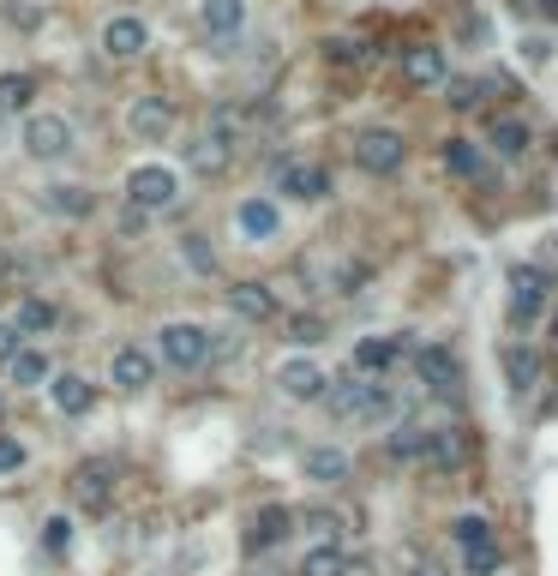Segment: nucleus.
<instances>
[{"mask_svg": "<svg viewBox=\"0 0 558 576\" xmlns=\"http://www.w3.org/2000/svg\"><path fill=\"white\" fill-rule=\"evenodd\" d=\"M174 199H181V181H174V169H163V162H139L126 174V204H139L144 216L174 211Z\"/></svg>", "mask_w": 558, "mask_h": 576, "instance_id": "nucleus-1", "label": "nucleus"}, {"mask_svg": "<svg viewBox=\"0 0 558 576\" xmlns=\"http://www.w3.org/2000/svg\"><path fill=\"white\" fill-rule=\"evenodd\" d=\"M325 403H331L336 421H373V415H385V408H390V396H385V384L348 373V384H331Z\"/></svg>", "mask_w": 558, "mask_h": 576, "instance_id": "nucleus-2", "label": "nucleus"}, {"mask_svg": "<svg viewBox=\"0 0 558 576\" xmlns=\"http://www.w3.org/2000/svg\"><path fill=\"white\" fill-rule=\"evenodd\" d=\"M204 354H211V331H199V324H163L156 331V361L163 366L193 373V366H204Z\"/></svg>", "mask_w": 558, "mask_h": 576, "instance_id": "nucleus-3", "label": "nucleus"}, {"mask_svg": "<svg viewBox=\"0 0 558 576\" xmlns=\"http://www.w3.org/2000/svg\"><path fill=\"white\" fill-rule=\"evenodd\" d=\"M72 498H79V511L102 516L114 505V456H84L79 468H72Z\"/></svg>", "mask_w": 558, "mask_h": 576, "instance_id": "nucleus-4", "label": "nucleus"}, {"mask_svg": "<svg viewBox=\"0 0 558 576\" xmlns=\"http://www.w3.org/2000/svg\"><path fill=\"white\" fill-rule=\"evenodd\" d=\"M403 156H408L403 132H390V127L355 132V162H361L366 174H396V169H403Z\"/></svg>", "mask_w": 558, "mask_h": 576, "instance_id": "nucleus-5", "label": "nucleus"}, {"mask_svg": "<svg viewBox=\"0 0 558 576\" xmlns=\"http://www.w3.org/2000/svg\"><path fill=\"white\" fill-rule=\"evenodd\" d=\"M415 378H420V391H433V396H457L463 391V361L445 343H420Z\"/></svg>", "mask_w": 558, "mask_h": 576, "instance_id": "nucleus-6", "label": "nucleus"}, {"mask_svg": "<svg viewBox=\"0 0 558 576\" xmlns=\"http://www.w3.org/2000/svg\"><path fill=\"white\" fill-rule=\"evenodd\" d=\"M24 151H31L37 162H54L72 151V121L67 114H31L24 121Z\"/></svg>", "mask_w": 558, "mask_h": 576, "instance_id": "nucleus-7", "label": "nucleus"}, {"mask_svg": "<svg viewBox=\"0 0 558 576\" xmlns=\"http://www.w3.org/2000/svg\"><path fill=\"white\" fill-rule=\"evenodd\" d=\"M144 49H151V24H144V19L114 12V19L102 24V54H109V61H139Z\"/></svg>", "mask_w": 558, "mask_h": 576, "instance_id": "nucleus-8", "label": "nucleus"}, {"mask_svg": "<svg viewBox=\"0 0 558 576\" xmlns=\"http://www.w3.org/2000/svg\"><path fill=\"white\" fill-rule=\"evenodd\" d=\"M403 84H415V91L450 84V54L438 49V42H415V49H403Z\"/></svg>", "mask_w": 558, "mask_h": 576, "instance_id": "nucleus-9", "label": "nucleus"}, {"mask_svg": "<svg viewBox=\"0 0 558 576\" xmlns=\"http://www.w3.org/2000/svg\"><path fill=\"white\" fill-rule=\"evenodd\" d=\"M276 192H283V199H301V204H318V199L331 192V174L318 169V162L288 156L283 169H276Z\"/></svg>", "mask_w": 558, "mask_h": 576, "instance_id": "nucleus-10", "label": "nucleus"}, {"mask_svg": "<svg viewBox=\"0 0 558 576\" xmlns=\"http://www.w3.org/2000/svg\"><path fill=\"white\" fill-rule=\"evenodd\" d=\"M540 306H547V271H540V264H517V271H510V319L535 324Z\"/></svg>", "mask_w": 558, "mask_h": 576, "instance_id": "nucleus-11", "label": "nucleus"}, {"mask_svg": "<svg viewBox=\"0 0 558 576\" xmlns=\"http://www.w3.org/2000/svg\"><path fill=\"white\" fill-rule=\"evenodd\" d=\"M126 127H132V139H139V144H163L169 132H174V109H169L163 97H132Z\"/></svg>", "mask_w": 558, "mask_h": 576, "instance_id": "nucleus-12", "label": "nucleus"}, {"mask_svg": "<svg viewBox=\"0 0 558 576\" xmlns=\"http://www.w3.org/2000/svg\"><path fill=\"white\" fill-rule=\"evenodd\" d=\"M403 354H420L408 336H366V343H355V373L361 378H378V373H390Z\"/></svg>", "mask_w": 558, "mask_h": 576, "instance_id": "nucleus-13", "label": "nucleus"}, {"mask_svg": "<svg viewBox=\"0 0 558 576\" xmlns=\"http://www.w3.org/2000/svg\"><path fill=\"white\" fill-rule=\"evenodd\" d=\"M109 378H114V391H144V384L156 378V354L139 348V343L114 348V354H109Z\"/></svg>", "mask_w": 558, "mask_h": 576, "instance_id": "nucleus-14", "label": "nucleus"}, {"mask_svg": "<svg viewBox=\"0 0 558 576\" xmlns=\"http://www.w3.org/2000/svg\"><path fill=\"white\" fill-rule=\"evenodd\" d=\"M301 475L313 486H343L355 475V463H348V451H336V445H313V451H301Z\"/></svg>", "mask_w": 558, "mask_h": 576, "instance_id": "nucleus-15", "label": "nucleus"}, {"mask_svg": "<svg viewBox=\"0 0 558 576\" xmlns=\"http://www.w3.org/2000/svg\"><path fill=\"white\" fill-rule=\"evenodd\" d=\"M229 306H234V319H246V324H271L276 319L271 283H229Z\"/></svg>", "mask_w": 558, "mask_h": 576, "instance_id": "nucleus-16", "label": "nucleus"}, {"mask_svg": "<svg viewBox=\"0 0 558 576\" xmlns=\"http://www.w3.org/2000/svg\"><path fill=\"white\" fill-rule=\"evenodd\" d=\"M276 384H283V391L295 396V403H325V396H331V378L318 373L313 361H288L283 373H276Z\"/></svg>", "mask_w": 558, "mask_h": 576, "instance_id": "nucleus-17", "label": "nucleus"}, {"mask_svg": "<svg viewBox=\"0 0 558 576\" xmlns=\"http://www.w3.org/2000/svg\"><path fill=\"white\" fill-rule=\"evenodd\" d=\"M288 528H295L288 505H258L246 516V546H276V540H288Z\"/></svg>", "mask_w": 558, "mask_h": 576, "instance_id": "nucleus-18", "label": "nucleus"}, {"mask_svg": "<svg viewBox=\"0 0 558 576\" xmlns=\"http://www.w3.org/2000/svg\"><path fill=\"white\" fill-rule=\"evenodd\" d=\"M234 229H241L246 241H271V234L283 229V211H276L271 199H241L234 204Z\"/></svg>", "mask_w": 558, "mask_h": 576, "instance_id": "nucleus-19", "label": "nucleus"}, {"mask_svg": "<svg viewBox=\"0 0 558 576\" xmlns=\"http://www.w3.org/2000/svg\"><path fill=\"white\" fill-rule=\"evenodd\" d=\"M49 403H54V415H91L97 391H91L79 373H54V378H49Z\"/></svg>", "mask_w": 558, "mask_h": 576, "instance_id": "nucleus-20", "label": "nucleus"}, {"mask_svg": "<svg viewBox=\"0 0 558 576\" xmlns=\"http://www.w3.org/2000/svg\"><path fill=\"white\" fill-rule=\"evenodd\" d=\"M385 451L396 456V463H427V451H433V426H420V421H396L390 438H385Z\"/></svg>", "mask_w": 558, "mask_h": 576, "instance_id": "nucleus-21", "label": "nucleus"}, {"mask_svg": "<svg viewBox=\"0 0 558 576\" xmlns=\"http://www.w3.org/2000/svg\"><path fill=\"white\" fill-rule=\"evenodd\" d=\"M229 156H234V144L216 139V132H199V139L186 144V169H193V174H223Z\"/></svg>", "mask_w": 558, "mask_h": 576, "instance_id": "nucleus-22", "label": "nucleus"}, {"mask_svg": "<svg viewBox=\"0 0 558 576\" xmlns=\"http://www.w3.org/2000/svg\"><path fill=\"white\" fill-rule=\"evenodd\" d=\"M91 186H42V211L49 216H67V223H79V216H91Z\"/></svg>", "mask_w": 558, "mask_h": 576, "instance_id": "nucleus-23", "label": "nucleus"}, {"mask_svg": "<svg viewBox=\"0 0 558 576\" xmlns=\"http://www.w3.org/2000/svg\"><path fill=\"white\" fill-rule=\"evenodd\" d=\"M199 19H204V31H211V37H234L246 24V0H204Z\"/></svg>", "mask_w": 558, "mask_h": 576, "instance_id": "nucleus-24", "label": "nucleus"}, {"mask_svg": "<svg viewBox=\"0 0 558 576\" xmlns=\"http://www.w3.org/2000/svg\"><path fill=\"white\" fill-rule=\"evenodd\" d=\"M37 102V79L31 72H0V114H24Z\"/></svg>", "mask_w": 558, "mask_h": 576, "instance_id": "nucleus-25", "label": "nucleus"}, {"mask_svg": "<svg viewBox=\"0 0 558 576\" xmlns=\"http://www.w3.org/2000/svg\"><path fill=\"white\" fill-rule=\"evenodd\" d=\"M450 540L463 546V558H468V553H487V546H498L487 516H457V523H450Z\"/></svg>", "mask_w": 558, "mask_h": 576, "instance_id": "nucleus-26", "label": "nucleus"}, {"mask_svg": "<svg viewBox=\"0 0 558 576\" xmlns=\"http://www.w3.org/2000/svg\"><path fill=\"white\" fill-rule=\"evenodd\" d=\"M487 144H493V151L505 156V162H517V156L528 151V127H523V121H510V114H505V121H493Z\"/></svg>", "mask_w": 558, "mask_h": 576, "instance_id": "nucleus-27", "label": "nucleus"}, {"mask_svg": "<svg viewBox=\"0 0 558 576\" xmlns=\"http://www.w3.org/2000/svg\"><path fill=\"white\" fill-rule=\"evenodd\" d=\"M295 576H348V553H343V546H313V553L301 558Z\"/></svg>", "mask_w": 558, "mask_h": 576, "instance_id": "nucleus-28", "label": "nucleus"}, {"mask_svg": "<svg viewBox=\"0 0 558 576\" xmlns=\"http://www.w3.org/2000/svg\"><path fill=\"white\" fill-rule=\"evenodd\" d=\"M505 378H510V391H535V384H540V361L528 348H505Z\"/></svg>", "mask_w": 558, "mask_h": 576, "instance_id": "nucleus-29", "label": "nucleus"}, {"mask_svg": "<svg viewBox=\"0 0 558 576\" xmlns=\"http://www.w3.org/2000/svg\"><path fill=\"white\" fill-rule=\"evenodd\" d=\"M7 378H12V384H49L54 366H49V354H42V348H24L19 361L7 366Z\"/></svg>", "mask_w": 558, "mask_h": 576, "instance_id": "nucleus-30", "label": "nucleus"}, {"mask_svg": "<svg viewBox=\"0 0 558 576\" xmlns=\"http://www.w3.org/2000/svg\"><path fill=\"white\" fill-rule=\"evenodd\" d=\"M445 169L457 174V181H480V151L468 139H445Z\"/></svg>", "mask_w": 558, "mask_h": 576, "instance_id": "nucleus-31", "label": "nucleus"}, {"mask_svg": "<svg viewBox=\"0 0 558 576\" xmlns=\"http://www.w3.org/2000/svg\"><path fill=\"white\" fill-rule=\"evenodd\" d=\"M463 456H468L463 433H445V426H433V451H427V463H433V468H457Z\"/></svg>", "mask_w": 558, "mask_h": 576, "instance_id": "nucleus-32", "label": "nucleus"}, {"mask_svg": "<svg viewBox=\"0 0 558 576\" xmlns=\"http://www.w3.org/2000/svg\"><path fill=\"white\" fill-rule=\"evenodd\" d=\"M12 324H19V336H37V331H54V306L49 301H19V313H12Z\"/></svg>", "mask_w": 558, "mask_h": 576, "instance_id": "nucleus-33", "label": "nucleus"}, {"mask_svg": "<svg viewBox=\"0 0 558 576\" xmlns=\"http://www.w3.org/2000/svg\"><path fill=\"white\" fill-rule=\"evenodd\" d=\"M42 546H49L54 558H61V553H72V516H67V511H54L49 523H42Z\"/></svg>", "mask_w": 558, "mask_h": 576, "instance_id": "nucleus-34", "label": "nucleus"}, {"mask_svg": "<svg viewBox=\"0 0 558 576\" xmlns=\"http://www.w3.org/2000/svg\"><path fill=\"white\" fill-rule=\"evenodd\" d=\"M204 132H216V139H241V132H246V109H234V102H229V109H216L211 114V127H204Z\"/></svg>", "mask_w": 558, "mask_h": 576, "instance_id": "nucleus-35", "label": "nucleus"}, {"mask_svg": "<svg viewBox=\"0 0 558 576\" xmlns=\"http://www.w3.org/2000/svg\"><path fill=\"white\" fill-rule=\"evenodd\" d=\"M301 523L318 535V546H336V535H343V516H336V511H306Z\"/></svg>", "mask_w": 558, "mask_h": 576, "instance_id": "nucleus-36", "label": "nucleus"}, {"mask_svg": "<svg viewBox=\"0 0 558 576\" xmlns=\"http://www.w3.org/2000/svg\"><path fill=\"white\" fill-rule=\"evenodd\" d=\"M288 336H295L301 348H318V343H325V319H313V313H306V319L288 324Z\"/></svg>", "mask_w": 558, "mask_h": 576, "instance_id": "nucleus-37", "label": "nucleus"}, {"mask_svg": "<svg viewBox=\"0 0 558 576\" xmlns=\"http://www.w3.org/2000/svg\"><path fill=\"white\" fill-rule=\"evenodd\" d=\"M445 102H450V109H475V102H480V84H475V79H450V84H445Z\"/></svg>", "mask_w": 558, "mask_h": 576, "instance_id": "nucleus-38", "label": "nucleus"}, {"mask_svg": "<svg viewBox=\"0 0 558 576\" xmlns=\"http://www.w3.org/2000/svg\"><path fill=\"white\" fill-rule=\"evenodd\" d=\"M24 468V445L12 433H0V475H19Z\"/></svg>", "mask_w": 558, "mask_h": 576, "instance_id": "nucleus-39", "label": "nucleus"}, {"mask_svg": "<svg viewBox=\"0 0 558 576\" xmlns=\"http://www.w3.org/2000/svg\"><path fill=\"white\" fill-rule=\"evenodd\" d=\"M186 259H193V271L216 276V253H204V241H199V234H186Z\"/></svg>", "mask_w": 558, "mask_h": 576, "instance_id": "nucleus-40", "label": "nucleus"}, {"mask_svg": "<svg viewBox=\"0 0 558 576\" xmlns=\"http://www.w3.org/2000/svg\"><path fill=\"white\" fill-rule=\"evenodd\" d=\"M331 61H343V67L355 61V67H361V61H366V42H348V37H336V42H331Z\"/></svg>", "mask_w": 558, "mask_h": 576, "instance_id": "nucleus-41", "label": "nucleus"}, {"mask_svg": "<svg viewBox=\"0 0 558 576\" xmlns=\"http://www.w3.org/2000/svg\"><path fill=\"white\" fill-rule=\"evenodd\" d=\"M19 354H24V348H19V324H0V361L12 366Z\"/></svg>", "mask_w": 558, "mask_h": 576, "instance_id": "nucleus-42", "label": "nucleus"}, {"mask_svg": "<svg viewBox=\"0 0 558 576\" xmlns=\"http://www.w3.org/2000/svg\"><path fill=\"white\" fill-rule=\"evenodd\" d=\"M498 570V546H487V553H468V576H493Z\"/></svg>", "mask_w": 558, "mask_h": 576, "instance_id": "nucleus-43", "label": "nucleus"}, {"mask_svg": "<svg viewBox=\"0 0 558 576\" xmlns=\"http://www.w3.org/2000/svg\"><path fill=\"white\" fill-rule=\"evenodd\" d=\"M535 12H547V19H558V0H535Z\"/></svg>", "mask_w": 558, "mask_h": 576, "instance_id": "nucleus-44", "label": "nucleus"}, {"mask_svg": "<svg viewBox=\"0 0 558 576\" xmlns=\"http://www.w3.org/2000/svg\"><path fill=\"white\" fill-rule=\"evenodd\" d=\"M408 576H445V570H438V565H415V570H408Z\"/></svg>", "mask_w": 558, "mask_h": 576, "instance_id": "nucleus-45", "label": "nucleus"}, {"mask_svg": "<svg viewBox=\"0 0 558 576\" xmlns=\"http://www.w3.org/2000/svg\"><path fill=\"white\" fill-rule=\"evenodd\" d=\"M7 271H12V259H7V253H0V276H7Z\"/></svg>", "mask_w": 558, "mask_h": 576, "instance_id": "nucleus-46", "label": "nucleus"}, {"mask_svg": "<svg viewBox=\"0 0 558 576\" xmlns=\"http://www.w3.org/2000/svg\"><path fill=\"white\" fill-rule=\"evenodd\" d=\"M552 343H558V319H552Z\"/></svg>", "mask_w": 558, "mask_h": 576, "instance_id": "nucleus-47", "label": "nucleus"}]
</instances>
